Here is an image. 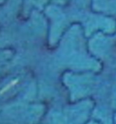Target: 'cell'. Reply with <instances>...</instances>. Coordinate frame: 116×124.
Here are the masks:
<instances>
[{"label": "cell", "mask_w": 116, "mask_h": 124, "mask_svg": "<svg viewBox=\"0 0 116 124\" xmlns=\"http://www.w3.org/2000/svg\"><path fill=\"white\" fill-rule=\"evenodd\" d=\"M17 82H18V80H15L12 81L10 84H9L5 88H4L3 90H2V91H1V92H3V91H7V89H9L10 88H11L12 86L14 85H15L16 83H17Z\"/></svg>", "instance_id": "6da1fadb"}]
</instances>
